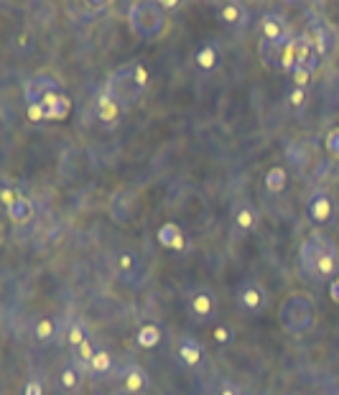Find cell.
Here are the masks:
<instances>
[{
  "instance_id": "cell-40",
  "label": "cell",
  "mask_w": 339,
  "mask_h": 395,
  "mask_svg": "<svg viewBox=\"0 0 339 395\" xmlns=\"http://www.w3.org/2000/svg\"><path fill=\"white\" fill-rule=\"evenodd\" d=\"M329 298H332L334 304L339 306V275L329 281Z\"/></svg>"
},
{
  "instance_id": "cell-43",
  "label": "cell",
  "mask_w": 339,
  "mask_h": 395,
  "mask_svg": "<svg viewBox=\"0 0 339 395\" xmlns=\"http://www.w3.org/2000/svg\"><path fill=\"white\" fill-rule=\"evenodd\" d=\"M337 90H339V79H337Z\"/></svg>"
},
{
  "instance_id": "cell-18",
  "label": "cell",
  "mask_w": 339,
  "mask_h": 395,
  "mask_svg": "<svg viewBox=\"0 0 339 395\" xmlns=\"http://www.w3.org/2000/svg\"><path fill=\"white\" fill-rule=\"evenodd\" d=\"M82 385H85V370H82L74 360L64 362L57 373V388L62 390V393L71 395V393H79Z\"/></svg>"
},
{
  "instance_id": "cell-19",
  "label": "cell",
  "mask_w": 339,
  "mask_h": 395,
  "mask_svg": "<svg viewBox=\"0 0 339 395\" xmlns=\"http://www.w3.org/2000/svg\"><path fill=\"white\" fill-rule=\"evenodd\" d=\"M155 240L161 242L166 250H174V253H184L186 247H189L186 233L177 222H163V225L155 230Z\"/></svg>"
},
{
  "instance_id": "cell-23",
  "label": "cell",
  "mask_w": 339,
  "mask_h": 395,
  "mask_svg": "<svg viewBox=\"0 0 339 395\" xmlns=\"http://www.w3.org/2000/svg\"><path fill=\"white\" fill-rule=\"evenodd\" d=\"M304 34L319 57H326V54H329V49H332V34H329V29H326L324 23H319V21L309 23Z\"/></svg>"
},
{
  "instance_id": "cell-26",
  "label": "cell",
  "mask_w": 339,
  "mask_h": 395,
  "mask_svg": "<svg viewBox=\"0 0 339 395\" xmlns=\"http://www.w3.org/2000/svg\"><path fill=\"white\" fill-rule=\"evenodd\" d=\"M161 339H163L161 326L153 324V321H146V324H141L135 329V345L141 347V349H155V347L161 345Z\"/></svg>"
},
{
  "instance_id": "cell-17",
  "label": "cell",
  "mask_w": 339,
  "mask_h": 395,
  "mask_svg": "<svg viewBox=\"0 0 339 395\" xmlns=\"http://www.w3.org/2000/svg\"><path fill=\"white\" fill-rule=\"evenodd\" d=\"M194 67L199 71H205V74H212V71L219 69V64H222V49H219L217 41H202L194 49Z\"/></svg>"
},
{
  "instance_id": "cell-7",
  "label": "cell",
  "mask_w": 339,
  "mask_h": 395,
  "mask_svg": "<svg viewBox=\"0 0 339 395\" xmlns=\"http://www.w3.org/2000/svg\"><path fill=\"white\" fill-rule=\"evenodd\" d=\"M186 311L197 324H212L219 314V298L209 286H194L186 293Z\"/></svg>"
},
{
  "instance_id": "cell-3",
  "label": "cell",
  "mask_w": 339,
  "mask_h": 395,
  "mask_svg": "<svg viewBox=\"0 0 339 395\" xmlns=\"http://www.w3.org/2000/svg\"><path fill=\"white\" fill-rule=\"evenodd\" d=\"M317 321V304L304 291H293L278 306V326L289 337H304Z\"/></svg>"
},
{
  "instance_id": "cell-16",
  "label": "cell",
  "mask_w": 339,
  "mask_h": 395,
  "mask_svg": "<svg viewBox=\"0 0 339 395\" xmlns=\"http://www.w3.org/2000/svg\"><path fill=\"white\" fill-rule=\"evenodd\" d=\"M261 225V212H258V207L250 205V202H240V205H235L233 209V230L237 235H250L258 230Z\"/></svg>"
},
{
  "instance_id": "cell-22",
  "label": "cell",
  "mask_w": 339,
  "mask_h": 395,
  "mask_svg": "<svg viewBox=\"0 0 339 395\" xmlns=\"http://www.w3.org/2000/svg\"><path fill=\"white\" fill-rule=\"evenodd\" d=\"M6 214H8V219L13 222V225H29L31 219H34V214H36V205H34V199L23 191L21 197L15 199L13 205L8 207L6 209Z\"/></svg>"
},
{
  "instance_id": "cell-25",
  "label": "cell",
  "mask_w": 339,
  "mask_h": 395,
  "mask_svg": "<svg viewBox=\"0 0 339 395\" xmlns=\"http://www.w3.org/2000/svg\"><path fill=\"white\" fill-rule=\"evenodd\" d=\"M115 373V357L110 349H105V347H99L97 354H95L92 365H90V370H87V375H92L95 380H105V377H110V375Z\"/></svg>"
},
{
  "instance_id": "cell-21",
  "label": "cell",
  "mask_w": 339,
  "mask_h": 395,
  "mask_svg": "<svg viewBox=\"0 0 339 395\" xmlns=\"http://www.w3.org/2000/svg\"><path fill=\"white\" fill-rule=\"evenodd\" d=\"M92 339V332H90V324H87L85 317H71L67 319V332H64V342L69 349H77L79 345H85Z\"/></svg>"
},
{
  "instance_id": "cell-31",
  "label": "cell",
  "mask_w": 339,
  "mask_h": 395,
  "mask_svg": "<svg viewBox=\"0 0 339 395\" xmlns=\"http://www.w3.org/2000/svg\"><path fill=\"white\" fill-rule=\"evenodd\" d=\"M97 349H99V347L95 345L92 339H90V342H85V345H79L77 349H71V360L77 362V365L87 373V370H90V365H92V360H95V354H97Z\"/></svg>"
},
{
  "instance_id": "cell-30",
  "label": "cell",
  "mask_w": 339,
  "mask_h": 395,
  "mask_svg": "<svg viewBox=\"0 0 339 395\" xmlns=\"http://www.w3.org/2000/svg\"><path fill=\"white\" fill-rule=\"evenodd\" d=\"M298 64V49H296V34L291 36L289 41L281 43V71L291 74Z\"/></svg>"
},
{
  "instance_id": "cell-35",
  "label": "cell",
  "mask_w": 339,
  "mask_h": 395,
  "mask_svg": "<svg viewBox=\"0 0 339 395\" xmlns=\"http://www.w3.org/2000/svg\"><path fill=\"white\" fill-rule=\"evenodd\" d=\"M324 148H326V153L332 155V158H337V161H339V125H334V127H329V130H326Z\"/></svg>"
},
{
  "instance_id": "cell-27",
  "label": "cell",
  "mask_w": 339,
  "mask_h": 395,
  "mask_svg": "<svg viewBox=\"0 0 339 395\" xmlns=\"http://www.w3.org/2000/svg\"><path fill=\"white\" fill-rule=\"evenodd\" d=\"M263 186H265L268 194H281V191H286V186H289V169H286L283 163L270 166V169L265 171V176H263Z\"/></svg>"
},
{
  "instance_id": "cell-20",
  "label": "cell",
  "mask_w": 339,
  "mask_h": 395,
  "mask_svg": "<svg viewBox=\"0 0 339 395\" xmlns=\"http://www.w3.org/2000/svg\"><path fill=\"white\" fill-rule=\"evenodd\" d=\"M41 107L43 113H46V120L49 123H57L64 120L71 110V99L64 95V92H49V95H43L41 97Z\"/></svg>"
},
{
  "instance_id": "cell-41",
  "label": "cell",
  "mask_w": 339,
  "mask_h": 395,
  "mask_svg": "<svg viewBox=\"0 0 339 395\" xmlns=\"http://www.w3.org/2000/svg\"><path fill=\"white\" fill-rule=\"evenodd\" d=\"M113 395H133V393H125V390H123V388H120V390H115V393H113Z\"/></svg>"
},
{
  "instance_id": "cell-14",
  "label": "cell",
  "mask_w": 339,
  "mask_h": 395,
  "mask_svg": "<svg viewBox=\"0 0 339 395\" xmlns=\"http://www.w3.org/2000/svg\"><path fill=\"white\" fill-rule=\"evenodd\" d=\"M118 377H120V385L125 393L146 395V390H148V373L138 362H125L118 370Z\"/></svg>"
},
{
  "instance_id": "cell-11",
  "label": "cell",
  "mask_w": 339,
  "mask_h": 395,
  "mask_svg": "<svg viewBox=\"0 0 339 395\" xmlns=\"http://www.w3.org/2000/svg\"><path fill=\"white\" fill-rule=\"evenodd\" d=\"M64 332H67V319L51 317V314H41L31 324V337H34L36 345L41 347H51L54 342H59L64 337Z\"/></svg>"
},
{
  "instance_id": "cell-38",
  "label": "cell",
  "mask_w": 339,
  "mask_h": 395,
  "mask_svg": "<svg viewBox=\"0 0 339 395\" xmlns=\"http://www.w3.org/2000/svg\"><path fill=\"white\" fill-rule=\"evenodd\" d=\"M26 118H29L34 125H41V123H49L46 120V113H43L41 102H26Z\"/></svg>"
},
{
  "instance_id": "cell-8",
  "label": "cell",
  "mask_w": 339,
  "mask_h": 395,
  "mask_svg": "<svg viewBox=\"0 0 339 395\" xmlns=\"http://www.w3.org/2000/svg\"><path fill=\"white\" fill-rule=\"evenodd\" d=\"M306 217L314 225H329L337 217V199L332 197V191H326L324 186L311 189L306 197Z\"/></svg>"
},
{
  "instance_id": "cell-28",
  "label": "cell",
  "mask_w": 339,
  "mask_h": 395,
  "mask_svg": "<svg viewBox=\"0 0 339 395\" xmlns=\"http://www.w3.org/2000/svg\"><path fill=\"white\" fill-rule=\"evenodd\" d=\"M258 57H261L265 69L281 71V43H270L265 39H261L258 41Z\"/></svg>"
},
{
  "instance_id": "cell-29",
  "label": "cell",
  "mask_w": 339,
  "mask_h": 395,
  "mask_svg": "<svg viewBox=\"0 0 339 395\" xmlns=\"http://www.w3.org/2000/svg\"><path fill=\"white\" fill-rule=\"evenodd\" d=\"M306 107H309V90L291 85V90L286 92V110L291 115H301Z\"/></svg>"
},
{
  "instance_id": "cell-6",
  "label": "cell",
  "mask_w": 339,
  "mask_h": 395,
  "mask_svg": "<svg viewBox=\"0 0 339 395\" xmlns=\"http://www.w3.org/2000/svg\"><path fill=\"white\" fill-rule=\"evenodd\" d=\"M113 273L118 275V281L130 286V289H141L146 283V268H143L141 255L135 253L133 247H118L110 258Z\"/></svg>"
},
{
  "instance_id": "cell-32",
  "label": "cell",
  "mask_w": 339,
  "mask_h": 395,
  "mask_svg": "<svg viewBox=\"0 0 339 395\" xmlns=\"http://www.w3.org/2000/svg\"><path fill=\"white\" fill-rule=\"evenodd\" d=\"M233 339H235V332L227 324H217L212 329V342L217 347H230L233 345Z\"/></svg>"
},
{
  "instance_id": "cell-15",
  "label": "cell",
  "mask_w": 339,
  "mask_h": 395,
  "mask_svg": "<svg viewBox=\"0 0 339 395\" xmlns=\"http://www.w3.org/2000/svg\"><path fill=\"white\" fill-rule=\"evenodd\" d=\"M49 92H62V90H59V79L46 74V71H39V74L29 77L26 85H23V97H26V102H41V97L49 95Z\"/></svg>"
},
{
  "instance_id": "cell-39",
  "label": "cell",
  "mask_w": 339,
  "mask_h": 395,
  "mask_svg": "<svg viewBox=\"0 0 339 395\" xmlns=\"http://www.w3.org/2000/svg\"><path fill=\"white\" fill-rule=\"evenodd\" d=\"M158 6L163 8V13H171V11L184 8V3H181V0H158Z\"/></svg>"
},
{
  "instance_id": "cell-5",
  "label": "cell",
  "mask_w": 339,
  "mask_h": 395,
  "mask_svg": "<svg viewBox=\"0 0 339 395\" xmlns=\"http://www.w3.org/2000/svg\"><path fill=\"white\" fill-rule=\"evenodd\" d=\"M270 304V293L265 289V283H261L258 278H245V281L237 283L235 289V306L240 314L245 317H261L268 311Z\"/></svg>"
},
{
  "instance_id": "cell-4",
  "label": "cell",
  "mask_w": 339,
  "mask_h": 395,
  "mask_svg": "<svg viewBox=\"0 0 339 395\" xmlns=\"http://www.w3.org/2000/svg\"><path fill=\"white\" fill-rule=\"evenodd\" d=\"M127 23H130V31L135 36L151 41L155 36H161V31L166 29V13L158 6V0H135L127 8Z\"/></svg>"
},
{
  "instance_id": "cell-13",
  "label": "cell",
  "mask_w": 339,
  "mask_h": 395,
  "mask_svg": "<svg viewBox=\"0 0 339 395\" xmlns=\"http://www.w3.org/2000/svg\"><path fill=\"white\" fill-rule=\"evenodd\" d=\"M123 110H125V107L118 102V97H115L113 92L107 90L105 85L99 87L97 97H95V118H97L102 125L113 127V125H118V120L123 118Z\"/></svg>"
},
{
  "instance_id": "cell-36",
  "label": "cell",
  "mask_w": 339,
  "mask_h": 395,
  "mask_svg": "<svg viewBox=\"0 0 339 395\" xmlns=\"http://www.w3.org/2000/svg\"><path fill=\"white\" fill-rule=\"evenodd\" d=\"M214 395H242V388H240V382L233 380V377H219Z\"/></svg>"
},
{
  "instance_id": "cell-42",
  "label": "cell",
  "mask_w": 339,
  "mask_h": 395,
  "mask_svg": "<svg viewBox=\"0 0 339 395\" xmlns=\"http://www.w3.org/2000/svg\"><path fill=\"white\" fill-rule=\"evenodd\" d=\"M329 395H339V388H334V390H329Z\"/></svg>"
},
{
  "instance_id": "cell-12",
  "label": "cell",
  "mask_w": 339,
  "mask_h": 395,
  "mask_svg": "<svg viewBox=\"0 0 339 395\" xmlns=\"http://www.w3.org/2000/svg\"><path fill=\"white\" fill-rule=\"evenodd\" d=\"M214 13L217 21L230 31H242L250 23V8L242 0H222L214 3Z\"/></svg>"
},
{
  "instance_id": "cell-10",
  "label": "cell",
  "mask_w": 339,
  "mask_h": 395,
  "mask_svg": "<svg viewBox=\"0 0 339 395\" xmlns=\"http://www.w3.org/2000/svg\"><path fill=\"white\" fill-rule=\"evenodd\" d=\"M258 34H261V39H265V41H270V43H286L291 36H293V31H291L289 18L283 13H278V11H265V13L261 15V21H258Z\"/></svg>"
},
{
  "instance_id": "cell-1",
  "label": "cell",
  "mask_w": 339,
  "mask_h": 395,
  "mask_svg": "<svg viewBox=\"0 0 339 395\" xmlns=\"http://www.w3.org/2000/svg\"><path fill=\"white\" fill-rule=\"evenodd\" d=\"M298 270L306 281L329 283L339 275V247L321 233L309 235L298 247Z\"/></svg>"
},
{
  "instance_id": "cell-37",
  "label": "cell",
  "mask_w": 339,
  "mask_h": 395,
  "mask_svg": "<svg viewBox=\"0 0 339 395\" xmlns=\"http://www.w3.org/2000/svg\"><path fill=\"white\" fill-rule=\"evenodd\" d=\"M289 77H291V82H293V87H304V90H309V82H311V77H314V71L298 64V67L291 71Z\"/></svg>"
},
{
  "instance_id": "cell-24",
  "label": "cell",
  "mask_w": 339,
  "mask_h": 395,
  "mask_svg": "<svg viewBox=\"0 0 339 395\" xmlns=\"http://www.w3.org/2000/svg\"><path fill=\"white\" fill-rule=\"evenodd\" d=\"M11 49H13L15 57H29L31 51L36 49V34L31 26H18L11 36Z\"/></svg>"
},
{
  "instance_id": "cell-33",
  "label": "cell",
  "mask_w": 339,
  "mask_h": 395,
  "mask_svg": "<svg viewBox=\"0 0 339 395\" xmlns=\"http://www.w3.org/2000/svg\"><path fill=\"white\" fill-rule=\"evenodd\" d=\"M21 395H46V385H43L41 377L31 375V377H26V380H23Z\"/></svg>"
},
{
  "instance_id": "cell-2",
  "label": "cell",
  "mask_w": 339,
  "mask_h": 395,
  "mask_svg": "<svg viewBox=\"0 0 339 395\" xmlns=\"http://www.w3.org/2000/svg\"><path fill=\"white\" fill-rule=\"evenodd\" d=\"M148 85L151 74L141 62H127L115 67L105 82V87L118 97V102L123 107H133L143 97V92L148 90Z\"/></svg>"
},
{
  "instance_id": "cell-9",
  "label": "cell",
  "mask_w": 339,
  "mask_h": 395,
  "mask_svg": "<svg viewBox=\"0 0 339 395\" xmlns=\"http://www.w3.org/2000/svg\"><path fill=\"white\" fill-rule=\"evenodd\" d=\"M174 357H177L179 365L184 367V370H191V373H197V370H202V367L207 365L205 345H202L197 337H191V334H181V337L177 339Z\"/></svg>"
},
{
  "instance_id": "cell-34",
  "label": "cell",
  "mask_w": 339,
  "mask_h": 395,
  "mask_svg": "<svg viewBox=\"0 0 339 395\" xmlns=\"http://www.w3.org/2000/svg\"><path fill=\"white\" fill-rule=\"evenodd\" d=\"M23 191L18 189V186H15V183H11V181H6V179H3V189H0V202H3V207H11L15 202V199L21 197Z\"/></svg>"
}]
</instances>
